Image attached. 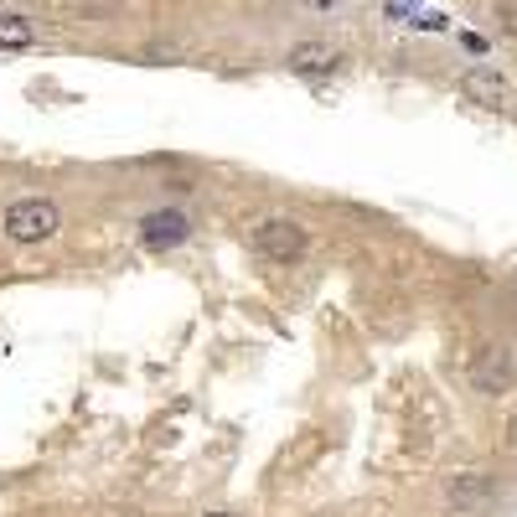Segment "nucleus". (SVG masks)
Wrapping results in <instances>:
<instances>
[{
	"mask_svg": "<svg viewBox=\"0 0 517 517\" xmlns=\"http://www.w3.org/2000/svg\"><path fill=\"white\" fill-rule=\"evenodd\" d=\"M6 238L11 243H47L57 228H63V212H57V202H47V197H21V202H11L6 207Z\"/></svg>",
	"mask_w": 517,
	"mask_h": 517,
	"instance_id": "f257e3e1",
	"label": "nucleus"
},
{
	"mask_svg": "<svg viewBox=\"0 0 517 517\" xmlns=\"http://www.w3.org/2000/svg\"><path fill=\"white\" fill-rule=\"evenodd\" d=\"M306 243H311V233L295 218H264L254 228V254H264L269 264H295L300 254H306Z\"/></svg>",
	"mask_w": 517,
	"mask_h": 517,
	"instance_id": "f03ea898",
	"label": "nucleus"
},
{
	"mask_svg": "<svg viewBox=\"0 0 517 517\" xmlns=\"http://www.w3.org/2000/svg\"><path fill=\"white\" fill-rule=\"evenodd\" d=\"M471 383H476V393H486V399H502V393H512V383H517L512 352H507V347H481V352L471 357Z\"/></svg>",
	"mask_w": 517,
	"mask_h": 517,
	"instance_id": "7ed1b4c3",
	"label": "nucleus"
},
{
	"mask_svg": "<svg viewBox=\"0 0 517 517\" xmlns=\"http://www.w3.org/2000/svg\"><path fill=\"white\" fill-rule=\"evenodd\" d=\"M461 94L481 109H512V83L497 73V68H471L461 78Z\"/></svg>",
	"mask_w": 517,
	"mask_h": 517,
	"instance_id": "20e7f679",
	"label": "nucleus"
},
{
	"mask_svg": "<svg viewBox=\"0 0 517 517\" xmlns=\"http://www.w3.org/2000/svg\"><path fill=\"white\" fill-rule=\"evenodd\" d=\"M187 218L181 212H150V218L140 223V243L150 254H166V249H176V243H187Z\"/></svg>",
	"mask_w": 517,
	"mask_h": 517,
	"instance_id": "39448f33",
	"label": "nucleus"
},
{
	"mask_svg": "<svg viewBox=\"0 0 517 517\" xmlns=\"http://www.w3.org/2000/svg\"><path fill=\"white\" fill-rule=\"evenodd\" d=\"M492 471H455L450 481H445V497H450V507H481L486 497H492Z\"/></svg>",
	"mask_w": 517,
	"mask_h": 517,
	"instance_id": "423d86ee",
	"label": "nucleus"
},
{
	"mask_svg": "<svg viewBox=\"0 0 517 517\" xmlns=\"http://www.w3.org/2000/svg\"><path fill=\"white\" fill-rule=\"evenodd\" d=\"M285 63H290L295 73H337V68H342V52L331 47V42H295Z\"/></svg>",
	"mask_w": 517,
	"mask_h": 517,
	"instance_id": "0eeeda50",
	"label": "nucleus"
},
{
	"mask_svg": "<svg viewBox=\"0 0 517 517\" xmlns=\"http://www.w3.org/2000/svg\"><path fill=\"white\" fill-rule=\"evenodd\" d=\"M32 42H37V32L26 16H0V52H26Z\"/></svg>",
	"mask_w": 517,
	"mask_h": 517,
	"instance_id": "6e6552de",
	"label": "nucleus"
},
{
	"mask_svg": "<svg viewBox=\"0 0 517 517\" xmlns=\"http://www.w3.org/2000/svg\"><path fill=\"white\" fill-rule=\"evenodd\" d=\"M497 21L507 37H517V0H497Z\"/></svg>",
	"mask_w": 517,
	"mask_h": 517,
	"instance_id": "1a4fd4ad",
	"label": "nucleus"
},
{
	"mask_svg": "<svg viewBox=\"0 0 517 517\" xmlns=\"http://www.w3.org/2000/svg\"><path fill=\"white\" fill-rule=\"evenodd\" d=\"M414 11V0H388V16H409Z\"/></svg>",
	"mask_w": 517,
	"mask_h": 517,
	"instance_id": "9d476101",
	"label": "nucleus"
},
{
	"mask_svg": "<svg viewBox=\"0 0 517 517\" xmlns=\"http://www.w3.org/2000/svg\"><path fill=\"white\" fill-rule=\"evenodd\" d=\"M311 11H331V6H342V0H306Z\"/></svg>",
	"mask_w": 517,
	"mask_h": 517,
	"instance_id": "9b49d317",
	"label": "nucleus"
},
{
	"mask_svg": "<svg viewBox=\"0 0 517 517\" xmlns=\"http://www.w3.org/2000/svg\"><path fill=\"white\" fill-rule=\"evenodd\" d=\"M507 445H512V450H517V414H512V419H507Z\"/></svg>",
	"mask_w": 517,
	"mask_h": 517,
	"instance_id": "f8f14e48",
	"label": "nucleus"
},
{
	"mask_svg": "<svg viewBox=\"0 0 517 517\" xmlns=\"http://www.w3.org/2000/svg\"><path fill=\"white\" fill-rule=\"evenodd\" d=\"M207 517H233V512H207Z\"/></svg>",
	"mask_w": 517,
	"mask_h": 517,
	"instance_id": "ddd939ff",
	"label": "nucleus"
}]
</instances>
